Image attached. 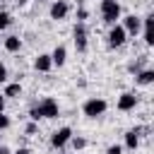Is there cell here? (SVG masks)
I'll return each mask as SVG.
<instances>
[{
	"instance_id": "obj_1",
	"label": "cell",
	"mask_w": 154,
	"mask_h": 154,
	"mask_svg": "<svg viewBox=\"0 0 154 154\" xmlns=\"http://www.w3.org/2000/svg\"><path fill=\"white\" fill-rule=\"evenodd\" d=\"M58 113H60L58 101H55L53 96H46V99H41L38 103H34V106H31L29 118H31L34 123H38L41 118H58Z\"/></svg>"
},
{
	"instance_id": "obj_2",
	"label": "cell",
	"mask_w": 154,
	"mask_h": 154,
	"mask_svg": "<svg viewBox=\"0 0 154 154\" xmlns=\"http://www.w3.org/2000/svg\"><path fill=\"white\" fill-rule=\"evenodd\" d=\"M120 14H123V10H120L118 0H101V19H103V24H108V26L118 24Z\"/></svg>"
},
{
	"instance_id": "obj_3",
	"label": "cell",
	"mask_w": 154,
	"mask_h": 154,
	"mask_svg": "<svg viewBox=\"0 0 154 154\" xmlns=\"http://www.w3.org/2000/svg\"><path fill=\"white\" fill-rule=\"evenodd\" d=\"M106 108H108V103H106V99H101V96H91V99H87V101L82 103V113H84L87 118H101V116L106 113Z\"/></svg>"
},
{
	"instance_id": "obj_4",
	"label": "cell",
	"mask_w": 154,
	"mask_h": 154,
	"mask_svg": "<svg viewBox=\"0 0 154 154\" xmlns=\"http://www.w3.org/2000/svg\"><path fill=\"white\" fill-rule=\"evenodd\" d=\"M70 137H72V128L70 125H63V128H58V130L51 132V147L53 149H63L70 142Z\"/></svg>"
},
{
	"instance_id": "obj_5",
	"label": "cell",
	"mask_w": 154,
	"mask_h": 154,
	"mask_svg": "<svg viewBox=\"0 0 154 154\" xmlns=\"http://www.w3.org/2000/svg\"><path fill=\"white\" fill-rule=\"evenodd\" d=\"M125 41H128V31L120 24H111V29H108V46L111 48H123Z\"/></svg>"
},
{
	"instance_id": "obj_6",
	"label": "cell",
	"mask_w": 154,
	"mask_h": 154,
	"mask_svg": "<svg viewBox=\"0 0 154 154\" xmlns=\"http://www.w3.org/2000/svg\"><path fill=\"white\" fill-rule=\"evenodd\" d=\"M87 38H89V34H87L84 22H77V26L72 29V41H75L77 53H84V51H87Z\"/></svg>"
},
{
	"instance_id": "obj_7",
	"label": "cell",
	"mask_w": 154,
	"mask_h": 154,
	"mask_svg": "<svg viewBox=\"0 0 154 154\" xmlns=\"http://www.w3.org/2000/svg\"><path fill=\"white\" fill-rule=\"evenodd\" d=\"M120 26L128 31V36H137V34L142 31V17H137V14H125Z\"/></svg>"
},
{
	"instance_id": "obj_8",
	"label": "cell",
	"mask_w": 154,
	"mask_h": 154,
	"mask_svg": "<svg viewBox=\"0 0 154 154\" xmlns=\"http://www.w3.org/2000/svg\"><path fill=\"white\" fill-rule=\"evenodd\" d=\"M67 12H70V5H67L65 0H53V5H51V10H48V14H51L53 22H63V19L67 17Z\"/></svg>"
},
{
	"instance_id": "obj_9",
	"label": "cell",
	"mask_w": 154,
	"mask_h": 154,
	"mask_svg": "<svg viewBox=\"0 0 154 154\" xmlns=\"http://www.w3.org/2000/svg\"><path fill=\"white\" fill-rule=\"evenodd\" d=\"M118 111H123V113H128V111H135V106H137V96H135V91H123L120 96H118Z\"/></svg>"
},
{
	"instance_id": "obj_10",
	"label": "cell",
	"mask_w": 154,
	"mask_h": 154,
	"mask_svg": "<svg viewBox=\"0 0 154 154\" xmlns=\"http://www.w3.org/2000/svg\"><path fill=\"white\" fill-rule=\"evenodd\" d=\"M152 22H154L152 14H147V17L142 19V36H144V43H147V46H154V29H152Z\"/></svg>"
},
{
	"instance_id": "obj_11",
	"label": "cell",
	"mask_w": 154,
	"mask_h": 154,
	"mask_svg": "<svg viewBox=\"0 0 154 154\" xmlns=\"http://www.w3.org/2000/svg\"><path fill=\"white\" fill-rule=\"evenodd\" d=\"M34 67H36L38 72H51V67H53L51 53H38V55L34 58Z\"/></svg>"
},
{
	"instance_id": "obj_12",
	"label": "cell",
	"mask_w": 154,
	"mask_h": 154,
	"mask_svg": "<svg viewBox=\"0 0 154 154\" xmlns=\"http://www.w3.org/2000/svg\"><path fill=\"white\" fill-rule=\"evenodd\" d=\"M152 82H154V70H152V67H142L140 72H135V84L149 87Z\"/></svg>"
},
{
	"instance_id": "obj_13",
	"label": "cell",
	"mask_w": 154,
	"mask_h": 154,
	"mask_svg": "<svg viewBox=\"0 0 154 154\" xmlns=\"http://www.w3.org/2000/svg\"><path fill=\"white\" fill-rule=\"evenodd\" d=\"M2 46H5L7 53H19V51H22V38H19L17 34H10V36L2 38Z\"/></svg>"
},
{
	"instance_id": "obj_14",
	"label": "cell",
	"mask_w": 154,
	"mask_h": 154,
	"mask_svg": "<svg viewBox=\"0 0 154 154\" xmlns=\"http://www.w3.org/2000/svg\"><path fill=\"white\" fill-rule=\"evenodd\" d=\"M51 60H53V65H58V67H63L65 65V60H67V48L60 43V46H55L53 48V53H51Z\"/></svg>"
},
{
	"instance_id": "obj_15",
	"label": "cell",
	"mask_w": 154,
	"mask_h": 154,
	"mask_svg": "<svg viewBox=\"0 0 154 154\" xmlns=\"http://www.w3.org/2000/svg\"><path fill=\"white\" fill-rule=\"evenodd\" d=\"M22 91H24V89H22L19 82H10V84L5 82V91H2V96H5V99H19Z\"/></svg>"
},
{
	"instance_id": "obj_16",
	"label": "cell",
	"mask_w": 154,
	"mask_h": 154,
	"mask_svg": "<svg viewBox=\"0 0 154 154\" xmlns=\"http://www.w3.org/2000/svg\"><path fill=\"white\" fill-rule=\"evenodd\" d=\"M137 147H140V135H137L135 130H128V132H125V149L135 152Z\"/></svg>"
},
{
	"instance_id": "obj_17",
	"label": "cell",
	"mask_w": 154,
	"mask_h": 154,
	"mask_svg": "<svg viewBox=\"0 0 154 154\" xmlns=\"http://www.w3.org/2000/svg\"><path fill=\"white\" fill-rule=\"evenodd\" d=\"M67 144H70L75 152H82V149H87V137H82V135H72Z\"/></svg>"
},
{
	"instance_id": "obj_18",
	"label": "cell",
	"mask_w": 154,
	"mask_h": 154,
	"mask_svg": "<svg viewBox=\"0 0 154 154\" xmlns=\"http://www.w3.org/2000/svg\"><path fill=\"white\" fill-rule=\"evenodd\" d=\"M142 67H147V58H144V55H142V58H137V60H132V63L128 65V72H132V75H135V72H140Z\"/></svg>"
},
{
	"instance_id": "obj_19",
	"label": "cell",
	"mask_w": 154,
	"mask_h": 154,
	"mask_svg": "<svg viewBox=\"0 0 154 154\" xmlns=\"http://www.w3.org/2000/svg\"><path fill=\"white\" fill-rule=\"evenodd\" d=\"M10 24H12V17H10V12L0 10V31H2V29H7Z\"/></svg>"
},
{
	"instance_id": "obj_20",
	"label": "cell",
	"mask_w": 154,
	"mask_h": 154,
	"mask_svg": "<svg viewBox=\"0 0 154 154\" xmlns=\"http://www.w3.org/2000/svg\"><path fill=\"white\" fill-rule=\"evenodd\" d=\"M10 128V116H5V111H0V130Z\"/></svg>"
},
{
	"instance_id": "obj_21",
	"label": "cell",
	"mask_w": 154,
	"mask_h": 154,
	"mask_svg": "<svg viewBox=\"0 0 154 154\" xmlns=\"http://www.w3.org/2000/svg\"><path fill=\"white\" fill-rule=\"evenodd\" d=\"M7 75H10V72H7V65H5V63H0V84H5V82H7Z\"/></svg>"
},
{
	"instance_id": "obj_22",
	"label": "cell",
	"mask_w": 154,
	"mask_h": 154,
	"mask_svg": "<svg viewBox=\"0 0 154 154\" xmlns=\"http://www.w3.org/2000/svg\"><path fill=\"white\" fill-rule=\"evenodd\" d=\"M87 17H89V12H87L84 7H79V10H77V22H87Z\"/></svg>"
},
{
	"instance_id": "obj_23",
	"label": "cell",
	"mask_w": 154,
	"mask_h": 154,
	"mask_svg": "<svg viewBox=\"0 0 154 154\" xmlns=\"http://www.w3.org/2000/svg\"><path fill=\"white\" fill-rule=\"evenodd\" d=\"M36 130H38V125H36L34 120H31V123H26V128H24V132H26V135H34Z\"/></svg>"
},
{
	"instance_id": "obj_24",
	"label": "cell",
	"mask_w": 154,
	"mask_h": 154,
	"mask_svg": "<svg viewBox=\"0 0 154 154\" xmlns=\"http://www.w3.org/2000/svg\"><path fill=\"white\" fill-rule=\"evenodd\" d=\"M106 154H123V147H120V144H111V147L106 149Z\"/></svg>"
},
{
	"instance_id": "obj_25",
	"label": "cell",
	"mask_w": 154,
	"mask_h": 154,
	"mask_svg": "<svg viewBox=\"0 0 154 154\" xmlns=\"http://www.w3.org/2000/svg\"><path fill=\"white\" fill-rule=\"evenodd\" d=\"M12 154H31V149H26V147H19L17 152H12Z\"/></svg>"
},
{
	"instance_id": "obj_26",
	"label": "cell",
	"mask_w": 154,
	"mask_h": 154,
	"mask_svg": "<svg viewBox=\"0 0 154 154\" xmlns=\"http://www.w3.org/2000/svg\"><path fill=\"white\" fill-rule=\"evenodd\" d=\"M0 154H12V152H10V147H5V144H0Z\"/></svg>"
},
{
	"instance_id": "obj_27",
	"label": "cell",
	"mask_w": 154,
	"mask_h": 154,
	"mask_svg": "<svg viewBox=\"0 0 154 154\" xmlns=\"http://www.w3.org/2000/svg\"><path fill=\"white\" fill-rule=\"evenodd\" d=\"M0 111H5V96L0 94Z\"/></svg>"
},
{
	"instance_id": "obj_28",
	"label": "cell",
	"mask_w": 154,
	"mask_h": 154,
	"mask_svg": "<svg viewBox=\"0 0 154 154\" xmlns=\"http://www.w3.org/2000/svg\"><path fill=\"white\" fill-rule=\"evenodd\" d=\"M14 2H17V5H26L29 0H14Z\"/></svg>"
},
{
	"instance_id": "obj_29",
	"label": "cell",
	"mask_w": 154,
	"mask_h": 154,
	"mask_svg": "<svg viewBox=\"0 0 154 154\" xmlns=\"http://www.w3.org/2000/svg\"><path fill=\"white\" fill-rule=\"evenodd\" d=\"M0 140H2V130H0Z\"/></svg>"
},
{
	"instance_id": "obj_30",
	"label": "cell",
	"mask_w": 154,
	"mask_h": 154,
	"mask_svg": "<svg viewBox=\"0 0 154 154\" xmlns=\"http://www.w3.org/2000/svg\"><path fill=\"white\" fill-rule=\"evenodd\" d=\"M60 154H65V152H60Z\"/></svg>"
},
{
	"instance_id": "obj_31",
	"label": "cell",
	"mask_w": 154,
	"mask_h": 154,
	"mask_svg": "<svg viewBox=\"0 0 154 154\" xmlns=\"http://www.w3.org/2000/svg\"><path fill=\"white\" fill-rule=\"evenodd\" d=\"M38 2H41V0H38Z\"/></svg>"
}]
</instances>
